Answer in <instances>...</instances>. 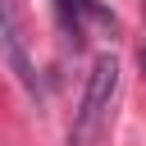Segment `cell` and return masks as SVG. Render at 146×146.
Here are the masks:
<instances>
[{"instance_id":"cell-1","label":"cell","mask_w":146,"mask_h":146,"mask_svg":"<svg viewBox=\"0 0 146 146\" xmlns=\"http://www.w3.org/2000/svg\"><path fill=\"white\" fill-rule=\"evenodd\" d=\"M114 91H119V59L114 55H100L91 64V78H87V91H82V105L73 114V128H68V146H91L105 123H110V105H114Z\"/></svg>"},{"instance_id":"cell-2","label":"cell","mask_w":146,"mask_h":146,"mask_svg":"<svg viewBox=\"0 0 146 146\" xmlns=\"http://www.w3.org/2000/svg\"><path fill=\"white\" fill-rule=\"evenodd\" d=\"M0 59L9 64V73L27 91H36V68L27 59V36H23V18H18L14 0H0Z\"/></svg>"},{"instance_id":"cell-3","label":"cell","mask_w":146,"mask_h":146,"mask_svg":"<svg viewBox=\"0 0 146 146\" xmlns=\"http://www.w3.org/2000/svg\"><path fill=\"white\" fill-rule=\"evenodd\" d=\"M141 73H146V50H141Z\"/></svg>"}]
</instances>
